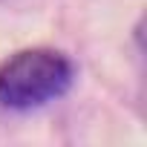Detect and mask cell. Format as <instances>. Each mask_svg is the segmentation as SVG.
Wrapping results in <instances>:
<instances>
[{"mask_svg": "<svg viewBox=\"0 0 147 147\" xmlns=\"http://www.w3.org/2000/svg\"><path fill=\"white\" fill-rule=\"evenodd\" d=\"M75 78L72 61L49 46H32L9 55L0 63V107L6 110H38L61 98Z\"/></svg>", "mask_w": 147, "mask_h": 147, "instance_id": "cell-1", "label": "cell"}]
</instances>
